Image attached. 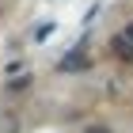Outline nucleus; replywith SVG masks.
<instances>
[{
    "mask_svg": "<svg viewBox=\"0 0 133 133\" xmlns=\"http://www.w3.org/2000/svg\"><path fill=\"white\" fill-rule=\"evenodd\" d=\"M125 38H129V42H133V23H129V27H125Z\"/></svg>",
    "mask_w": 133,
    "mask_h": 133,
    "instance_id": "4",
    "label": "nucleus"
},
{
    "mask_svg": "<svg viewBox=\"0 0 133 133\" xmlns=\"http://www.w3.org/2000/svg\"><path fill=\"white\" fill-rule=\"evenodd\" d=\"M110 53L118 57L122 65H133V42L125 38V34H118V38H110Z\"/></svg>",
    "mask_w": 133,
    "mask_h": 133,
    "instance_id": "1",
    "label": "nucleus"
},
{
    "mask_svg": "<svg viewBox=\"0 0 133 133\" xmlns=\"http://www.w3.org/2000/svg\"><path fill=\"white\" fill-rule=\"evenodd\" d=\"M88 133H110L107 125H88Z\"/></svg>",
    "mask_w": 133,
    "mask_h": 133,
    "instance_id": "3",
    "label": "nucleus"
},
{
    "mask_svg": "<svg viewBox=\"0 0 133 133\" xmlns=\"http://www.w3.org/2000/svg\"><path fill=\"white\" fill-rule=\"evenodd\" d=\"M61 72H76V69H88V57H84L80 50H72L69 57H61V65H57Z\"/></svg>",
    "mask_w": 133,
    "mask_h": 133,
    "instance_id": "2",
    "label": "nucleus"
}]
</instances>
